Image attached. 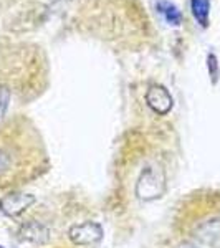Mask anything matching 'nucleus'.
I'll list each match as a JSON object with an SVG mask.
<instances>
[{"label": "nucleus", "instance_id": "nucleus-7", "mask_svg": "<svg viewBox=\"0 0 220 248\" xmlns=\"http://www.w3.org/2000/svg\"><path fill=\"white\" fill-rule=\"evenodd\" d=\"M48 235H50V230H48L47 225L40 222H31L23 229V237L27 240H31L35 243H43L48 240Z\"/></svg>", "mask_w": 220, "mask_h": 248}, {"label": "nucleus", "instance_id": "nucleus-9", "mask_svg": "<svg viewBox=\"0 0 220 248\" xmlns=\"http://www.w3.org/2000/svg\"><path fill=\"white\" fill-rule=\"evenodd\" d=\"M10 105V90L7 86H0V123L5 119Z\"/></svg>", "mask_w": 220, "mask_h": 248}, {"label": "nucleus", "instance_id": "nucleus-10", "mask_svg": "<svg viewBox=\"0 0 220 248\" xmlns=\"http://www.w3.org/2000/svg\"><path fill=\"white\" fill-rule=\"evenodd\" d=\"M207 65H209V73L212 78V83H217L219 79V63H217V57L214 53H209L207 57Z\"/></svg>", "mask_w": 220, "mask_h": 248}, {"label": "nucleus", "instance_id": "nucleus-3", "mask_svg": "<svg viewBox=\"0 0 220 248\" xmlns=\"http://www.w3.org/2000/svg\"><path fill=\"white\" fill-rule=\"evenodd\" d=\"M136 192L144 201H153L156 197H161L164 192V177H157V172L153 169L144 170L138 182V187H136Z\"/></svg>", "mask_w": 220, "mask_h": 248}, {"label": "nucleus", "instance_id": "nucleus-2", "mask_svg": "<svg viewBox=\"0 0 220 248\" xmlns=\"http://www.w3.org/2000/svg\"><path fill=\"white\" fill-rule=\"evenodd\" d=\"M37 199L30 194H22V192H12L0 199V210L9 217H17L22 212L30 209Z\"/></svg>", "mask_w": 220, "mask_h": 248}, {"label": "nucleus", "instance_id": "nucleus-5", "mask_svg": "<svg viewBox=\"0 0 220 248\" xmlns=\"http://www.w3.org/2000/svg\"><path fill=\"white\" fill-rule=\"evenodd\" d=\"M195 237L205 243L214 242L215 238L220 237V218H210L202 222L195 230Z\"/></svg>", "mask_w": 220, "mask_h": 248}, {"label": "nucleus", "instance_id": "nucleus-1", "mask_svg": "<svg viewBox=\"0 0 220 248\" xmlns=\"http://www.w3.org/2000/svg\"><path fill=\"white\" fill-rule=\"evenodd\" d=\"M68 238L79 247H93L103 238V229L96 222H83L68 229Z\"/></svg>", "mask_w": 220, "mask_h": 248}, {"label": "nucleus", "instance_id": "nucleus-4", "mask_svg": "<svg viewBox=\"0 0 220 248\" xmlns=\"http://www.w3.org/2000/svg\"><path fill=\"white\" fill-rule=\"evenodd\" d=\"M146 103L156 114H161V116L167 114L174 106L173 96L161 85L149 86V90L146 93Z\"/></svg>", "mask_w": 220, "mask_h": 248}, {"label": "nucleus", "instance_id": "nucleus-6", "mask_svg": "<svg viewBox=\"0 0 220 248\" xmlns=\"http://www.w3.org/2000/svg\"><path fill=\"white\" fill-rule=\"evenodd\" d=\"M156 9H157V12L162 15L164 18H166V22L169 23V25H181L182 15H181V12H179V9L174 5L173 2H167V0H159V2L156 3Z\"/></svg>", "mask_w": 220, "mask_h": 248}, {"label": "nucleus", "instance_id": "nucleus-8", "mask_svg": "<svg viewBox=\"0 0 220 248\" xmlns=\"http://www.w3.org/2000/svg\"><path fill=\"white\" fill-rule=\"evenodd\" d=\"M190 9L195 20L202 27L209 25V14H210V2L209 0H190Z\"/></svg>", "mask_w": 220, "mask_h": 248}]
</instances>
